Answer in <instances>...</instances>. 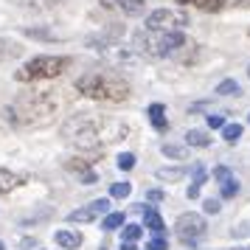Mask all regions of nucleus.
Returning a JSON list of instances; mask_svg holds the SVG:
<instances>
[{
  "label": "nucleus",
  "instance_id": "obj_32",
  "mask_svg": "<svg viewBox=\"0 0 250 250\" xmlns=\"http://www.w3.org/2000/svg\"><path fill=\"white\" fill-rule=\"evenodd\" d=\"M203 208H205V214H216L219 211V200H205Z\"/></svg>",
  "mask_w": 250,
  "mask_h": 250
},
{
  "label": "nucleus",
  "instance_id": "obj_38",
  "mask_svg": "<svg viewBox=\"0 0 250 250\" xmlns=\"http://www.w3.org/2000/svg\"><path fill=\"white\" fill-rule=\"evenodd\" d=\"M0 250H6V245H3V242H0Z\"/></svg>",
  "mask_w": 250,
  "mask_h": 250
},
{
  "label": "nucleus",
  "instance_id": "obj_13",
  "mask_svg": "<svg viewBox=\"0 0 250 250\" xmlns=\"http://www.w3.org/2000/svg\"><path fill=\"white\" fill-rule=\"evenodd\" d=\"M183 6H194L200 12H222L225 9V0H177Z\"/></svg>",
  "mask_w": 250,
  "mask_h": 250
},
{
  "label": "nucleus",
  "instance_id": "obj_21",
  "mask_svg": "<svg viewBox=\"0 0 250 250\" xmlns=\"http://www.w3.org/2000/svg\"><path fill=\"white\" fill-rule=\"evenodd\" d=\"M183 174H186V169L183 166H174V169H158V180H183Z\"/></svg>",
  "mask_w": 250,
  "mask_h": 250
},
{
  "label": "nucleus",
  "instance_id": "obj_28",
  "mask_svg": "<svg viewBox=\"0 0 250 250\" xmlns=\"http://www.w3.org/2000/svg\"><path fill=\"white\" fill-rule=\"evenodd\" d=\"M146 250H169V242H166L163 236H152L149 245H146Z\"/></svg>",
  "mask_w": 250,
  "mask_h": 250
},
{
  "label": "nucleus",
  "instance_id": "obj_11",
  "mask_svg": "<svg viewBox=\"0 0 250 250\" xmlns=\"http://www.w3.org/2000/svg\"><path fill=\"white\" fill-rule=\"evenodd\" d=\"M144 228H149L155 236H163V230H166V222H163V216H160L155 208H144Z\"/></svg>",
  "mask_w": 250,
  "mask_h": 250
},
{
  "label": "nucleus",
  "instance_id": "obj_29",
  "mask_svg": "<svg viewBox=\"0 0 250 250\" xmlns=\"http://www.w3.org/2000/svg\"><path fill=\"white\" fill-rule=\"evenodd\" d=\"M205 177H208V171H205V166H203V163H197V166H194V186H203V183H205Z\"/></svg>",
  "mask_w": 250,
  "mask_h": 250
},
{
  "label": "nucleus",
  "instance_id": "obj_3",
  "mask_svg": "<svg viewBox=\"0 0 250 250\" xmlns=\"http://www.w3.org/2000/svg\"><path fill=\"white\" fill-rule=\"evenodd\" d=\"M96 113H84V115H73L68 124H65V135L73 146L84 149V152H99L104 146V124L99 118H93Z\"/></svg>",
  "mask_w": 250,
  "mask_h": 250
},
{
  "label": "nucleus",
  "instance_id": "obj_5",
  "mask_svg": "<svg viewBox=\"0 0 250 250\" xmlns=\"http://www.w3.org/2000/svg\"><path fill=\"white\" fill-rule=\"evenodd\" d=\"M174 233H177L183 245L197 248V242H203L205 233H208V222H205V216L188 211V214H180L174 219Z\"/></svg>",
  "mask_w": 250,
  "mask_h": 250
},
{
  "label": "nucleus",
  "instance_id": "obj_7",
  "mask_svg": "<svg viewBox=\"0 0 250 250\" xmlns=\"http://www.w3.org/2000/svg\"><path fill=\"white\" fill-rule=\"evenodd\" d=\"M110 214V200L102 197V200H93L87 203L84 208H76V211H70V222H93V219H99V216H107Z\"/></svg>",
  "mask_w": 250,
  "mask_h": 250
},
{
  "label": "nucleus",
  "instance_id": "obj_34",
  "mask_svg": "<svg viewBox=\"0 0 250 250\" xmlns=\"http://www.w3.org/2000/svg\"><path fill=\"white\" fill-rule=\"evenodd\" d=\"M20 248H23V250H31V248H37V239H31V236L20 239Z\"/></svg>",
  "mask_w": 250,
  "mask_h": 250
},
{
  "label": "nucleus",
  "instance_id": "obj_22",
  "mask_svg": "<svg viewBox=\"0 0 250 250\" xmlns=\"http://www.w3.org/2000/svg\"><path fill=\"white\" fill-rule=\"evenodd\" d=\"M129 191H132V183H113L110 186V197L113 200H124V197H129Z\"/></svg>",
  "mask_w": 250,
  "mask_h": 250
},
{
  "label": "nucleus",
  "instance_id": "obj_14",
  "mask_svg": "<svg viewBox=\"0 0 250 250\" xmlns=\"http://www.w3.org/2000/svg\"><path fill=\"white\" fill-rule=\"evenodd\" d=\"M118 3V9L129 17H138V14L146 12V0H115Z\"/></svg>",
  "mask_w": 250,
  "mask_h": 250
},
{
  "label": "nucleus",
  "instance_id": "obj_23",
  "mask_svg": "<svg viewBox=\"0 0 250 250\" xmlns=\"http://www.w3.org/2000/svg\"><path fill=\"white\" fill-rule=\"evenodd\" d=\"M222 138H225L228 144H236L239 138H242V124H225L222 126Z\"/></svg>",
  "mask_w": 250,
  "mask_h": 250
},
{
  "label": "nucleus",
  "instance_id": "obj_25",
  "mask_svg": "<svg viewBox=\"0 0 250 250\" xmlns=\"http://www.w3.org/2000/svg\"><path fill=\"white\" fill-rule=\"evenodd\" d=\"M141 233H144V228L141 225H126L124 230H121V242H138Z\"/></svg>",
  "mask_w": 250,
  "mask_h": 250
},
{
  "label": "nucleus",
  "instance_id": "obj_33",
  "mask_svg": "<svg viewBox=\"0 0 250 250\" xmlns=\"http://www.w3.org/2000/svg\"><path fill=\"white\" fill-rule=\"evenodd\" d=\"M146 200H149V203H160V200H163V191H160V188H149Z\"/></svg>",
  "mask_w": 250,
  "mask_h": 250
},
{
  "label": "nucleus",
  "instance_id": "obj_24",
  "mask_svg": "<svg viewBox=\"0 0 250 250\" xmlns=\"http://www.w3.org/2000/svg\"><path fill=\"white\" fill-rule=\"evenodd\" d=\"M219 194H222V200H233V197L239 194V180H236V177L225 180V183H222V191H219Z\"/></svg>",
  "mask_w": 250,
  "mask_h": 250
},
{
  "label": "nucleus",
  "instance_id": "obj_15",
  "mask_svg": "<svg viewBox=\"0 0 250 250\" xmlns=\"http://www.w3.org/2000/svg\"><path fill=\"white\" fill-rule=\"evenodd\" d=\"M186 146H211V138L203 129H188L186 132Z\"/></svg>",
  "mask_w": 250,
  "mask_h": 250
},
{
  "label": "nucleus",
  "instance_id": "obj_16",
  "mask_svg": "<svg viewBox=\"0 0 250 250\" xmlns=\"http://www.w3.org/2000/svg\"><path fill=\"white\" fill-rule=\"evenodd\" d=\"M14 3L23 9H31V12H42V9H54L59 0H14Z\"/></svg>",
  "mask_w": 250,
  "mask_h": 250
},
{
  "label": "nucleus",
  "instance_id": "obj_17",
  "mask_svg": "<svg viewBox=\"0 0 250 250\" xmlns=\"http://www.w3.org/2000/svg\"><path fill=\"white\" fill-rule=\"evenodd\" d=\"M17 174H12L9 169H0V194H9V191H14L17 188Z\"/></svg>",
  "mask_w": 250,
  "mask_h": 250
},
{
  "label": "nucleus",
  "instance_id": "obj_30",
  "mask_svg": "<svg viewBox=\"0 0 250 250\" xmlns=\"http://www.w3.org/2000/svg\"><path fill=\"white\" fill-rule=\"evenodd\" d=\"M228 121H225V115H219V113H214V115H208V126L211 129H222Z\"/></svg>",
  "mask_w": 250,
  "mask_h": 250
},
{
  "label": "nucleus",
  "instance_id": "obj_4",
  "mask_svg": "<svg viewBox=\"0 0 250 250\" xmlns=\"http://www.w3.org/2000/svg\"><path fill=\"white\" fill-rule=\"evenodd\" d=\"M65 68H70V57H34V59H28L23 68L14 73V79H17V82L54 79V76H62Z\"/></svg>",
  "mask_w": 250,
  "mask_h": 250
},
{
  "label": "nucleus",
  "instance_id": "obj_12",
  "mask_svg": "<svg viewBox=\"0 0 250 250\" xmlns=\"http://www.w3.org/2000/svg\"><path fill=\"white\" fill-rule=\"evenodd\" d=\"M23 54V45L17 40H9V37H0V62H9V59L20 57Z\"/></svg>",
  "mask_w": 250,
  "mask_h": 250
},
{
  "label": "nucleus",
  "instance_id": "obj_8",
  "mask_svg": "<svg viewBox=\"0 0 250 250\" xmlns=\"http://www.w3.org/2000/svg\"><path fill=\"white\" fill-rule=\"evenodd\" d=\"M65 169L73 171V174H79V180L84 183V186H93V183L99 180V177H96V171H93V166H90V160L70 158V160H65Z\"/></svg>",
  "mask_w": 250,
  "mask_h": 250
},
{
  "label": "nucleus",
  "instance_id": "obj_39",
  "mask_svg": "<svg viewBox=\"0 0 250 250\" xmlns=\"http://www.w3.org/2000/svg\"><path fill=\"white\" fill-rule=\"evenodd\" d=\"M248 76H250V65H248Z\"/></svg>",
  "mask_w": 250,
  "mask_h": 250
},
{
  "label": "nucleus",
  "instance_id": "obj_26",
  "mask_svg": "<svg viewBox=\"0 0 250 250\" xmlns=\"http://www.w3.org/2000/svg\"><path fill=\"white\" fill-rule=\"evenodd\" d=\"M216 93H219V96H236L239 84L233 79H225V82H219V84H216Z\"/></svg>",
  "mask_w": 250,
  "mask_h": 250
},
{
  "label": "nucleus",
  "instance_id": "obj_6",
  "mask_svg": "<svg viewBox=\"0 0 250 250\" xmlns=\"http://www.w3.org/2000/svg\"><path fill=\"white\" fill-rule=\"evenodd\" d=\"M183 25H188V17L177 9H158L146 17V31H183Z\"/></svg>",
  "mask_w": 250,
  "mask_h": 250
},
{
  "label": "nucleus",
  "instance_id": "obj_35",
  "mask_svg": "<svg viewBox=\"0 0 250 250\" xmlns=\"http://www.w3.org/2000/svg\"><path fill=\"white\" fill-rule=\"evenodd\" d=\"M197 194H200V186H188V200H197Z\"/></svg>",
  "mask_w": 250,
  "mask_h": 250
},
{
  "label": "nucleus",
  "instance_id": "obj_1",
  "mask_svg": "<svg viewBox=\"0 0 250 250\" xmlns=\"http://www.w3.org/2000/svg\"><path fill=\"white\" fill-rule=\"evenodd\" d=\"M76 90L96 102H126L129 99V82L113 70H93L76 79Z\"/></svg>",
  "mask_w": 250,
  "mask_h": 250
},
{
  "label": "nucleus",
  "instance_id": "obj_37",
  "mask_svg": "<svg viewBox=\"0 0 250 250\" xmlns=\"http://www.w3.org/2000/svg\"><path fill=\"white\" fill-rule=\"evenodd\" d=\"M236 3H239V6H248L250 0H236Z\"/></svg>",
  "mask_w": 250,
  "mask_h": 250
},
{
  "label": "nucleus",
  "instance_id": "obj_10",
  "mask_svg": "<svg viewBox=\"0 0 250 250\" xmlns=\"http://www.w3.org/2000/svg\"><path fill=\"white\" fill-rule=\"evenodd\" d=\"M54 242H57L62 250H76L82 245V233L79 230H57V233H54Z\"/></svg>",
  "mask_w": 250,
  "mask_h": 250
},
{
  "label": "nucleus",
  "instance_id": "obj_19",
  "mask_svg": "<svg viewBox=\"0 0 250 250\" xmlns=\"http://www.w3.org/2000/svg\"><path fill=\"white\" fill-rule=\"evenodd\" d=\"M121 225H124V214H121V211H110V214L102 219L104 230H115V228H121Z\"/></svg>",
  "mask_w": 250,
  "mask_h": 250
},
{
  "label": "nucleus",
  "instance_id": "obj_27",
  "mask_svg": "<svg viewBox=\"0 0 250 250\" xmlns=\"http://www.w3.org/2000/svg\"><path fill=\"white\" fill-rule=\"evenodd\" d=\"M132 166H135V155H132V152H121V155H118V169L129 171Z\"/></svg>",
  "mask_w": 250,
  "mask_h": 250
},
{
  "label": "nucleus",
  "instance_id": "obj_20",
  "mask_svg": "<svg viewBox=\"0 0 250 250\" xmlns=\"http://www.w3.org/2000/svg\"><path fill=\"white\" fill-rule=\"evenodd\" d=\"M163 155H166V158H174V160H186L188 149L180 146V144H163Z\"/></svg>",
  "mask_w": 250,
  "mask_h": 250
},
{
  "label": "nucleus",
  "instance_id": "obj_31",
  "mask_svg": "<svg viewBox=\"0 0 250 250\" xmlns=\"http://www.w3.org/2000/svg\"><path fill=\"white\" fill-rule=\"evenodd\" d=\"M214 177H216L219 183H225V180H230L233 174H230V169H228V166H216V169H214Z\"/></svg>",
  "mask_w": 250,
  "mask_h": 250
},
{
  "label": "nucleus",
  "instance_id": "obj_2",
  "mask_svg": "<svg viewBox=\"0 0 250 250\" xmlns=\"http://www.w3.org/2000/svg\"><path fill=\"white\" fill-rule=\"evenodd\" d=\"M135 45L146 57H160V59H180L186 48H194V42L183 31H144L135 37Z\"/></svg>",
  "mask_w": 250,
  "mask_h": 250
},
{
  "label": "nucleus",
  "instance_id": "obj_9",
  "mask_svg": "<svg viewBox=\"0 0 250 250\" xmlns=\"http://www.w3.org/2000/svg\"><path fill=\"white\" fill-rule=\"evenodd\" d=\"M146 115H149V124L155 126L158 132H166L169 129V121H166V107L163 104H149V110H146Z\"/></svg>",
  "mask_w": 250,
  "mask_h": 250
},
{
  "label": "nucleus",
  "instance_id": "obj_18",
  "mask_svg": "<svg viewBox=\"0 0 250 250\" xmlns=\"http://www.w3.org/2000/svg\"><path fill=\"white\" fill-rule=\"evenodd\" d=\"M23 34H25V37H31V40H45V42H57V40H59L54 31H48V28H34V25H28Z\"/></svg>",
  "mask_w": 250,
  "mask_h": 250
},
{
  "label": "nucleus",
  "instance_id": "obj_36",
  "mask_svg": "<svg viewBox=\"0 0 250 250\" xmlns=\"http://www.w3.org/2000/svg\"><path fill=\"white\" fill-rule=\"evenodd\" d=\"M121 250H138L135 242H121Z\"/></svg>",
  "mask_w": 250,
  "mask_h": 250
}]
</instances>
